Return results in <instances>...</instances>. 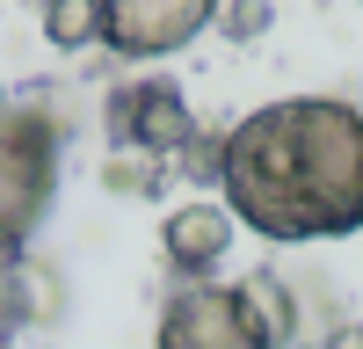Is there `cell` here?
Instances as JSON below:
<instances>
[{
  "label": "cell",
  "instance_id": "cell-10",
  "mask_svg": "<svg viewBox=\"0 0 363 349\" xmlns=\"http://www.w3.org/2000/svg\"><path fill=\"white\" fill-rule=\"evenodd\" d=\"M247 306H255V320H262V335H269V342L298 335V313H291V299H284V284H277V277H247Z\"/></svg>",
  "mask_w": 363,
  "mask_h": 349
},
{
  "label": "cell",
  "instance_id": "cell-3",
  "mask_svg": "<svg viewBox=\"0 0 363 349\" xmlns=\"http://www.w3.org/2000/svg\"><path fill=\"white\" fill-rule=\"evenodd\" d=\"M160 342L167 349H255L269 335H262V320L247 306V284H233V291L225 284H196L160 313Z\"/></svg>",
  "mask_w": 363,
  "mask_h": 349
},
{
  "label": "cell",
  "instance_id": "cell-6",
  "mask_svg": "<svg viewBox=\"0 0 363 349\" xmlns=\"http://www.w3.org/2000/svg\"><path fill=\"white\" fill-rule=\"evenodd\" d=\"M233 226H240L233 204H182V211L160 226V248H167V262L182 277H211L233 255Z\"/></svg>",
  "mask_w": 363,
  "mask_h": 349
},
{
  "label": "cell",
  "instance_id": "cell-7",
  "mask_svg": "<svg viewBox=\"0 0 363 349\" xmlns=\"http://www.w3.org/2000/svg\"><path fill=\"white\" fill-rule=\"evenodd\" d=\"M109 29V0H44V37L58 51H87Z\"/></svg>",
  "mask_w": 363,
  "mask_h": 349
},
{
  "label": "cell",
  "instance_id": "cell-5",
  "mask_svg": "<svg viewBox=\"0 0 363 349\" xmlns=\"http://www.w3.org/2000/svg\"><path fill=\"white\" fill-rule=\"evenodd\" d=\"M196 138V116L174 80H124L109 95V145H145V153H182Z\"/></svg>",
  "mask_w": 363,
  "mask_h": 349
},
{
  "label": "cell",
  "instance_id": "cell-8",
  "mask_svg": "<svg viewBox=\"0 0 363 349\" xmlns=\"http://www.w3.org/2000/svg\"><path fill=\"white\" fill-rule=\"evenodd\" d=\"M58 313V277L37 270L29 255H8V320H51Z\"/></svg>",
  "mask_w": 363,
  "mask_h": 349
},
{
  "label": "cell",
  "instance_id": "cell-2",
  "mask_svg": "<svg viewBox=\"0 0 363 349\" xmlns=\"http://www.w3.org/2000/svg\"><path fill=\"white\" fill-rule=\"evenodd\" d=\"M51 189H58V124L37 109H15L0 124V240L8 255H22V240L51 211Z\"/></svg>",
  "mask_w": 363,
  "mask_h": 349
},
{
  "label": "cell",
  "instance_id": "cell-1",
  "mask_svg": "<svg viewBox=\"0 0 363 349\" xmlns=\"http://www.w3.org/2000/svg\"><path fill=\"white\" fill-rule=\"evenodd\" d=\"M225 204L262 240L363 233V116L335 95L262 102L225 131Z\"/></svg>",
  "mask_w": 363,
  "mask_h": 349
},
{
  "label": "cell",
  "instance_id": "cell-9",
  "mask_svg": "<svg viewBox=\"0 0 363 349\" xmlns=\"http://www.w3.org/2000/svg\"><path fill=\"white\" fill-rule=\"evenodd\" d=\"M102 182L116 196H153L160 189V153H145V145H116L109 167H102Z\"/></svg>",
  "mask_w": 363,
  "mask_h": 349
},
{
  "label": "cell",
  "instance_id": "cell-4",
  "mask_svg": "<svg viewBox=\"0 0 363 349\" xmlns=\"http://www.w3.org/2000/svg\"><path fill=\"white\" fill-rule=\"evenodd\" d=\"M218 8L225 0H109L102 44L124 58H160V51H182L189 37H203L218 22Z\"/></svg>",
  "mask_w": 363,
  "mask_h": 349
},
{
  "label": "cell",
  "instance_id": "cell-11",
  "mask_svg": "<svg viewBox=\"0 0 363 349\" xmlns=\"http://www.w3.org/2000/svg\"><path fill=\"white\" fill-rule=\"evenodd\" d=\"M218 29H225V37H262V29H269V0H225Z\"/></svg>",
  "mask_w": 363,
  "mask_h": 349
}]
</instances>
